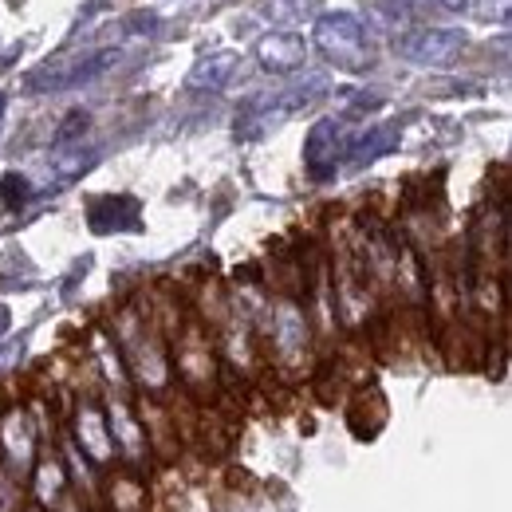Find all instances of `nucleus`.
I'll return each mask as SVG.
<instances>
[{"label":"nucleus","mask_w":512,"mask_h":512,"mask_svg":"<svg viewBox=\"0 0 512 512\" xmlns=\"http://www.w3.org/2000/svg\"><path fill=\"white\" fill-rule=\"evenodd\" d=\"M119 339H123V359H127L130 375L146 390H166L170 383V359L166 347L158 339V331L138 316H123L119 320Z\"/></svg>","instance_id":"obj_1"},{"label":"nucleus","mask_w":512,"mask_h":512,"mask_svg":"<svg viewBox=\"0 0 512 512\" xmlns=\"http://www.w3.org/2000/svg\"><path fill=\"white\" fill-rule=\"evenodd\" d=\"M316 48L343 71H363L371 67V44H367V28L359 16L351 12H327L316 20Z\"/></svg>","instance_id":"obj_2"},{"label":"nucleus","mask_w":512,"mask_h":512,"mask_svg":"<svg viewBox=\"0 0 512 512\" xmlns=\"http://www.w3.org/2000/svg\"><path fill=\"white\" fill-rule=\"evenodd\" d=\"M268 339H272V351L284 367H300L308 359V347H312L308 312L296 300H276L272 316H268Z\"/></svg>","instance_id":"obj_3"},{"label":"nucleus","mask_w":512,"mask_h":512,"mask_svg":"<svg viewBox=\"0 0 512 512\" xmlns=\"http://www.w3.org/2000/svg\"><path fill=\"white\" fill-rule=\"evenodd\" d=\"M394 52L418 67H453L465 56V32H457V28H418V32H406L394 44Z\"/></svg>","instance_id":"obj_4"},{"label":"nucleus","mask_w":512,"mask_h":512,"mask_svg":"<svg viewBox=\"0 0 512 512\" xmlns=\"http://www.w3.org/2000/svg\"><path fill=\"white\" fill-rule=\"evenodd\" d=\"M0 457L12 477H28L36 465V426L28 410H8L0 418Z\"/></svg>","instance_id":"obj_5"},{"label":"nucleus","mask_w":512,"mask_h":512,"mask_svg":"<svg viewBox=\"0 0 512 512\" xmlns=\"http://www.w3.org/2000/svg\"><path fill=\"white\" fill-rule=\"evenodd\" d=\"M75 446L95 465H111L115 461V442H111V430H107V414L99 410L95 398H79V406H75Z\"/></svg>","instance_id":"obj_6"},{"label":"nucleus","mask_w":512,"mask_h":512,"mask_svg":"<svg viewBox=\"0 0 512 512\" xmlns=\"http://www.w3.org/2000/svg\"><path fill=\"white\" fill-rule=\"evenodd\" d=\"M343 150H347L343 127L335 119H320L316 127L308 130V142H304V166H308V174L316 182L335 178V166L343 162Z\"/></svg>","instance_id":"obj_7"},{"label":"nucleus","mask_w":512,"mask_h":512,"mask_svg":"<svg viewBox=\"0 0 512 512\" xmlns=\"http://www.w3.org/2000/svg\"><path fill=\"white\" fill-rule=\"evenodd\" d=\"M107 430H111V442H115V453H123L130 465H142L146 453H150V442H146V430L142 422L134 418L123 398H111L107 402Z\"/></svg>","instance_id":"obj_8"},{"label":"nucleus","mask_w":512,"mask_h":512,"mask_svg":"<svg viewBox=\"0 0 512 512\" xmlns=\"http://www.w3.org/2000/svg\"><path fill=\"white\" fill-rule=\"evenodd\" d=\"M256 60L272 75H292L308 60V40L300 32H268L256 44Z\"/></svg>","instance_id":"obj_9"},{"label":"nucleus","mask_w":512,"mask_h":512,"mask_svg":"<svg viewBox=\"0 0 512 512\" xmlns=\"http://www.w3.org/2000/svg\"><path fill=\"white\" fill-rule=\"evenodd\" d=\"M178 375H182V383L190 386V390H197V394L213 390L217 363H213V351H209L205 335H197V331H186V335H182V343H178Z\"/></svg>","instance_id":"obj_10"},{"label":"nucleus","mask_w":512,"mask_h":512,"mask_svg":"<svg viewBox=\"0 0 512 512\" xmlns=\"http://www.w3.org/2000/svg\"><path fill=\"white\" fill-rule=\"evenodd\" d=\"M398 127L394 123H379V127H367L359 138H351L347 142V170H363V166H371V162H379L383 154L390 150H398Z\"/></svg>","instance_id":"obj_11"},{"label":"nucleus","mask_w":512,"mask_h":512,"mask_svg":"<svg viewBox=\"0 0 512 512\" xmlns=\"http://www.w3.org/2000/svg\"><path fill=\"white\" fill-rule=\"evenodd\" d=\"M87 221L95 233H127V229H138V201L134 197H95L91 209H87Z\"/></svg>","instance_id":"obj_12"},{"label":"nucleus","mask_w":512,"mask_h":512,"mask_svg":"<svg viewBox=\"0 0 512 512\" xmlns=\"http://www.w3.org/2000/svg\"><path fill=\"white\" fill-rule=\"evenodd\" d=\"M32 493L40 509L52 512L60 505V497L67 493V469L60 457H44L40 465H32Z\"/></svg>","instance_id":"obj_13"},{"label":"nucleus","mask_w":512,"mask_h":512,"mask_svg":"<svg viewBox=\"0 0 512 512\" xmlns=\"http://www.w3.org/2000/svg\"><path fill=\"white\" fill-rule=\"evenodd\" d=\"M233 67H237V56H233V52H209V56L190 71V87H197V91H221V87L229 83Z\"/></svg>","instance_id":"obj_14"},{"label":"nucleus","mask_w":512,"mask_h":512,"mask_svg":"<svg viewBox=\"0 0 512 512\" xmlns=\"http://www.w3.org/2000/svg\"><path fill=\"white\" fill-rule=\"evenodd\" d=\"M107 497H111V512H146V485L134 473H115Z\"/></svg>","instance_id":"obj_15"},{"label":"nucleus","mask_w":512,"mask_h":512,"mask_svg":"<svg viewBox=\"0 0 512 512\" xmlns=\"http://www.w3.org/2000/svg\"><path fill=\"white\" fill-rule=\"evenodd\" d=\"M320 4L323 0H268V16L276 24H296V20H312Z\"/></svg>","instance_id":"obj_16"},{"label":"nucleus","mask_w":512,"mask_h":512,"mask_svg":"<svg viewBox=\"0 0 512 512\" xmlns=\"http://www.w3.org/2000/svg\"><path fill=\"white\" fill-rule=\"evenodd\" d=\"M0 197H4V205H8V209H20V205L32 197V186H28V178H24V174H4V182H0Z\"/></svg>","instance_id":"obj_17"},{"label":"nucleus","mask_w":512,"mask_h":512,"mask_svg":"<svg viewBox=\"0 0 512 512\" xmlns=\"http://www.w3.org/2000/svg\"><path fill=\"white\" fill-rule=\"evenodd\" d=\"M87 123H91V119H87L83 111H75V115H67V119H64V127L56 130V146H71V138H79V134L87 130Z\"/></svg>","instance_id":"obj_18"},{"label":"nucleus","mask_w":512,"mask_h":512,"mask_svg":"<svg viewBox=\"0 0 512 512\" xmlns=\"http://www.w3.org/2000/svg\"><path fill=\"white\" fill-rule=\"evenodd\" d=\"M0 512H20V485H16V477H0Z\"/></svg>","instance_id":"obj_19"},{"label":"nucleus","mask_w":512,"mask_h":512,"mask_svg":"<svg viewBox=\"0 0 512 512\" xmlns=\"http://www.w3.org/2000/svg\"><path fill=\"white\" fill-rule=\"evenodd\" d=\"M20 351H24V343H8V347L0 351V367H8V363H12L16 355H20Z\"/></svg>","instance_id":"obj_20"},{"label":"nucleus","mask_w":512,"mask_h":512,"mask_svg":"<svg viewBox=\"0 0 512 512\" xmlns=\"http://www.w3.org/2000/svg\"><path fill=\"white\" fill-rule=\"evenodd\" d=\"M52 512H83V505H79L71 493H64V497H60V505H56Z\"/></svg>","instance_id":"obj_21"},{"label":"nucleus","mask_w":512,"mask_h":512,"mask_svg":"<svg viewBox=\"0 0 512 512\" xmlns=\"http://www.w3.org/2000/svg\"><path fill=\"white\" fill-rule=\"evenodd\" d=\"M12 327V316H8V308H0V335Z\"/></svg>","instance_id":"obj_22"},{"label":"nucleus","mask_w":512,"mask_h":512,"mask_svg":"<svg viewBox=\"0 0 512 512\" xmlns=\"http://www.w3.org/2000/svg\"><path fill=\"white\" fill-rule=\"evenodd\" d=\"M0 115H4V95H0Z\"/></svg>","instance_id":"obj_23"},{"label":"nucleus","mask_w":512,"mask_h":512,"mask_svg":"<svg viewBox=\"0 0 512 512\" xmlns=\"http://www.w3.org/2000/svg\"><path fill=\"white\" fill-rule=\"evenodd\" d=\"M28 512H48V509H28Z\"/></svg>","instance_id":"obj_24"}]
</instances>
